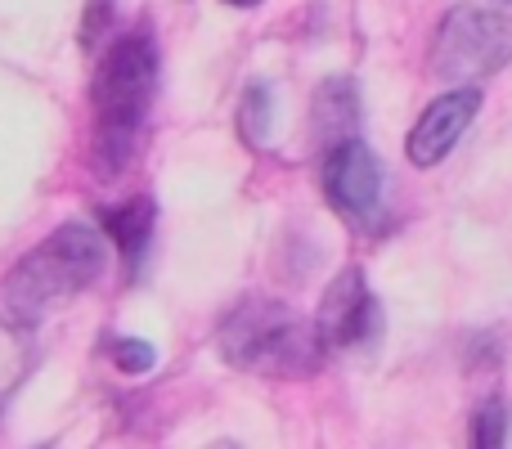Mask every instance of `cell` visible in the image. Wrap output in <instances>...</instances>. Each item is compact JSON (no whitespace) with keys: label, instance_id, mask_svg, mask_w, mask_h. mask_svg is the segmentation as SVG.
<instances>
[{"label":"cell","instance_id":"6da1fadb","mask_svg":"<svg viewBox=\"0 0 512 449\" xmlns=\"http://www.w3.org/2000/svg\"><path fill=\"white\" fill-rule=\"evenodd\" d=\"M153 95H158V45L149 27H135L108 45L95 77V171L104 180H117L131 167Z\"/></svg>","mask_w":512,"mask_h":449},{"label":"cell","instance_id":"7a4b0ae2","mask_svg":"<svg viewBox=\"0 0 512 449\" xmlns=\"http://www.w3.org/2000/svg\"><path fill=\"white\" fill-rule=\"evenodd\" d=\"M108 270V243L95 225L68 221L32 247L5 279V310L14 324H36L54 306L95 288Z\"/></svg>","mask_w":512,"mask_h":449},{"label":"cell","instance_id":"3957f363","mask_svg":"<svg viewBox=\"0 0 512 449\" xmlns=\"http://www.w3.org/2000/svg\"><path fill=\"white\" fill-rule=\"evenodd\" d=\"M221 355L234 369L265 373V378H306L324 364V342L315 324L292 315L283 301L252 297L225 315Z\"/></svg>","mask_w":512,"mask_h":449},{"label":"cell","instance_id":"277c9868","mask_svg":"<svg viewBox=\"0 0 512 449\" xmlns=\"http://www.w3.org/2000/svg\"><path fill=\"white\" fill-rule=\"evenodd\" d=\"M512 63V0H463L445 14L432 45V72L454 86L490 77Z\"/></svg>","mask_w":512,"mask_h":449},{"label":"cell","instance_id":"5b68a950","mask_svg":"<svg viewBox=\"0 0 512 449\" xmlns=\"http://www.w3.org/2000/svg\"><path fill=\"white\" fill-rule=\"evenodd\" d=\"M324 194L337 212H346L351 221H369L373 212L382 207V162L369 144L337 140L328 149L324 162Z\"/></svg>","mask_w":512,"mask_h":449},{"label":"cell","instance_id":"8992f818","mask_svg":"<svg viewBox=\"0 0 512 449\" xmlns=\"http://www.w3.org/2000/svg\"><path fill=\"white\" fill-rule=\"evenodd\" d=\"M481 113V90L477 86H454L445 90L441 99H432L427 104V113L418 117V126L409 131V162L414 167H436V162H445V153L454 149V144L463 140V131L472 126V117Z\"/></svg>","mask_w":512,"mask_h":449},{"label":"cell","instance_id":"52a82bcc","mask_svg":"<svg viewBox=\"0 0 512 449\" xmlns=\"http://www.w3.org/2000/svg\"><path fill=\"white\" fill-rule=\"evenodd\" d=\"M373 324H378V301L364 288V274L355 265H346L324 288V301H319V315H315L319 342H324V351L328 346H355L373 333Z\"/></svg>","mask_w":512,"mask_h":449},{"label":"cell","instance_id":"ba28073f","mask_svg":"<svg viewBox=\"0 0 512 449\" xmlns=\"http://www.w3.org/2000/svg\"><path fill=\"white\" fill-rule=\"evenodd\" d=\"M360 126V90L351 77H328L315 95V131L324 140H351Z\"/></svg>","mask_w":512,"mask_h":449},{"label":"cell","instance_id":"9c48e42d","mask_svg":"<svg viewBox=\"0 0 512 449\" xmlns=\"http://www.w3.org/2000/svg\"><path fill=\"white\" fill-rule=\"evenodd\" d=\"M153 198H131L122 207H108L104 212V234L122 247V261L131 270H140L144 252H149V238H153Z\"/></svg>","mask_w":512,"mask_h":449},{"label":"cell","instance_id":"30bf717a","mask_svg":"<svg viewBox=\"0 0 512 449\" xmlns=\"http://www.w3.org/2000/svg\"><path fill=\"white\" fill-rule=\"evenodd\" d=\"M239 126H243V135H248V144H265V140H270V126H274V95H270V86H252L248 95H243Z\"/></svg>","mask_w":512,"mask_h":449},{"label":"cell","instance_id":"8fae6325","mask_svg":"<svg viewBox=\"0 0 512 449\" xmlns=\"http://www.w3.org/2000/svg\"><path fill=\"white\" fill-rule=\"evenodd\" d=\"M23 369H27V346H23V337H18V328L9 324V319H0V405H5V396L18 387Z\"/></svg>","mask_w":512,"mask_h":449},{"label":"cell","instance_id":"7c38bea8","mask_svg":"<svg viewBox=\"0 0 512 449\" xmlns=\"http://www.w3.org/2000/svg\"><path fill=\"white\" fill-rule=\"evenodd\" d=\"M504 436H508V405H504V396H490L486 405L477 409V418H472V445L499 449Z\"/></svg>","mask_w":512,"mask_h":449},{"label":"cell","instance_id":"4fadbf2b","mask_svg":"<svg viewBox=\"0 0 512 449\" xmlns=\"http://www.w3.org/2000/svg\"><path fill=\"white\" fill-rule=\"evenodd\" d=\"M113 364L122 373H149L153 364H158V351H153L149 342H140V337H117L113 342Z\"/></svg>","mask_w":512,"mask_h":449},{"label":"cell","instance_id":"5bb4252c","mask_svg":"<svg viewBox=\"0 0 512 449\" xmlns=\"http://www.w3.org/2000/svg\"><path fill=\"white\" fill-rule=\"evenodd\" d=\"M225 5H234V9H252V5H261V0H225Z\"/></svg>","mask_w":512,"mask_h":449}]
</instances>
